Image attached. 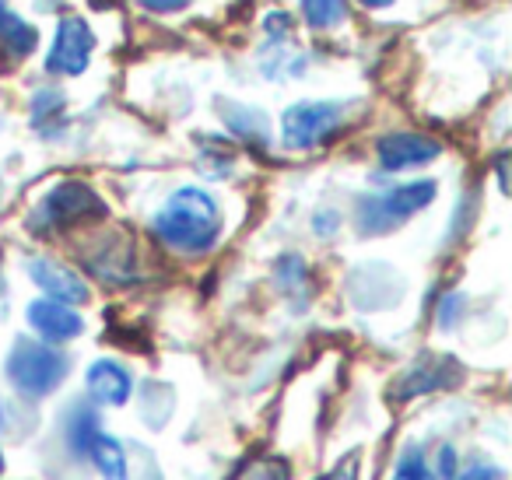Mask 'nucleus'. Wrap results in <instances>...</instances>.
Instances as JSON below:
<instances>
[{
    "label": "nucleus",
    "mask_w": 512,
    "mask_h": 480,
    "mask_svg": "<svg viewBox=\"0 0 512 480\" xmlns=\"http://www.w3.org/2000/svg\"><path fill=\"white\" fill-rule=\"evenodd\" d=\"M358 4H365V8H372V11H376V8H390L393 0H358Z\"/></svg>",
    "instance_id": "nucleus-21"
},
{
    "label": "nucleus",
    "mask_w": 512,
    "mask_h": 480,
    "mask_svg": "<svg viewBox=\"0 0 512 480\" xmlns=\"http://www.w3.org/2000/svg\"><path fill=\"white\" fill-rule=\"evenodd\" d=\"M348 116L344 102H299L281 116V137H285V148L306 151L316 144L330 141L337 134V127Z\"/></svg>",
    "instance_id": "nucleus-4"
},
{
    "label": "nucleus",
    "mask_w": 512,
    "mask_h": 480,
    "mask_svg": "<svg viewBox=\"0 0 512 480\" xmlns=\"http://www.w3.org/2000/svg\"><path fill=\"white\" fill-rule=\"evenodd\" d=\"M0 43L8 46L11 53H18V57H25V53H32L39 46V32L25 18H18L4 0H0Z\"/></svg>",
    "instance_id": "nucleus-12"
},
{
    "label": "nucleus",
    "mask_w": 512,
    "mask_h": 480,
    "mask_svg": "<svg viewBox=\"0 0 512 480\" xmlns=\"http://www.w3.org/2000/svg\"><path fill=\"white\" fill-rule=\"evenodd\" d=\"M99 417L92 414L88 407H78L71 410V421H67V442H71V449L78 452H88V445H92V438L99 435Z\"/></svg>",
    "instance_id": "nucleus-13"
},
{
    "label": "nucleus",
    "mask_w": 512,
    "mask_h": 480,
    "mask_svg": "<svg viewBox=\"0 0 512 480\" xmlns=\"http://www.w3.org/2000/svg\"><path fill=\"white\" fill-rule=\"evenodd\" d=\"M29 326L36 333H43L46 340H74L81 330H85V319L64 302H53V298H39V302L29 305Z\"/></svg>",
    "instance_id": "nucleus-9"
},
{
    "label": "nucleus",
    "mask_w": 512,
    "mask_h": 480,
    "mask_svg": "<svg viewBox=\"0 0 512 480\" xmlns=\"http://www.w3.org/2000/svg\"><path fill=\"white\" fill-rule=\"evenodd\" d=\"M29 274H32V281H36L39 288L53 298V302L81 305V302H88V295H92V291H88V284L81 281L71 267L50 260V256H36V260H29Z\"/></svg>",
    "instance_id": "nucleus-8"
},
{
    "label": "nucleus",
    "mask_w": 512,
    "mask_h": 480,
    "mask_svg": "<svg viewBox=\"0 0 512 480\" xmlns=\"http://www.w3.org/2000/svg\"><path fill=\"white\" fill-rule=\"evenodd\" d=\"M267 32H271V36H278V32H292V15H285V11H271V15H267Z\"/></svg>",
    "instance_id": "nucleus-18"
},
{
    "label": "nucleus",
    "mask_w": 512,
    "mask_h": 480,
    "mask_svg": "<svg viewBox=\"0 0 512 480\" xmlns=\"http://www.w3.org/2000/svg\"><path fill=\"white\" fill-rule=\"evenodd\" d=\"M0 473H4V456H0Z\"/></svg>",
    "instance_id": "nucleus-24"
},
{
    "label": "nucleus",
    "mask_w": 512,
    "mask_h": 480,
    "mask_svg": "<svg viewBox=\"0 0 512 480\" xmlns=\"http://www.w3.org/2000/svg\"><path fill=\"white\" fill-rule=\"evenodd\" d=\"M116 0H92V8H113Z\"/></svg>",
    "instance_id": "nucleus-22"
},
{
    "label": "nucleus",
    "mask_w": 512,
    "mask_h": 480,
    "mask_svg": "<svg viewBox=\"0 0 512 480\" xmlns=\"http://www.w3.org/2000/svg\"><path fill=\"white\" fill-rule=\"evenodd\" d=\"M453 480H505V473L498 470V466H474V470H467L463 477H453Z\"/></svg>",
    "instance_id": "nucleus-17"
},
{
    "label": "nucleus",
    "mask_w": 512,
    "mask_h": 480,
    "mask_svg": "<svg viewBox=\"0 0 512 480\" xmlns=\"http://www.w3.org/2000/svg\"><path fill=\"white\" fill-rule=\"evenodd\" d=\"M4 368H8V379L18 393L29 396V400H43V396H50L53 389L67 379L71 361H67L64 351H57V347H50V344L15 340Z\"/></svg>",
    "instance_id": "nucleus-2"
},
{
    "label": "nucleus",
    "mask_w": 512,
    "mask_h": 480,
    "mask_svg": "<svg viewBox=\"0 0 512 480\" xmlns=\"http://www.w3.org/2000/svg\"><path fill=\"white\" fill-rule=\"evenodd\" d=\"M85 386H88V393H92V400L109 403V407H120V403L130 400L134 379H130V372L120 365V361L102 358V361H95V365L88 368Z\"/></svg>",
    "instance_id": "nucleus-10"
},
{
    "label": "nucleus",
    "mask_w": 512,
    "mask_h": 480,
    "mask_svg": "<svg viewBox=\"0 0 512 480\" xmlns=\"http://www.w3.org/2000/svg\"><path fill=\"white\" fill-rule=\"evenodd\" d=\"M95 36L88 29L85 18L64 15L57 25V39H53V50L46 57V71L50 74H85L88 57H92Z\"/></svg>",
    "instance_id": "nucleus-6"
},
{
    "label": "nucleus",
    "mask_w": 512,
    "mask_h": 480,
    "mask_svg": "<svg viewBox=\"0 0 512 480\" xmlns=\"http://www.w3.org/2000/svg\"><path fill=\"white\" fill-rule=\"evenodd\" d=\"M228 127L239 130V134H249V137H260V141H267L264 113H253V109L232 106V113H228Z\"/></svg>",
    "instance_id": "nucleus-15"
},
{
    "label": "nucleus",
    "mask_w": 512,
    "mask_h": 480,
    "mask_svg": "<svg viewBox=\"0 0 512 480\" xmlns=\"http://www.w3.org/2000/svg\"><path fill=\"white\" fill-rule=\"evenodd\" d=\"M148 11H158V15H165V11H183L190 0H141Z\"/></svg>",
    "instance_id": "nucleus-19"
},
{
    "label": "nucleus",
    "mask_w": 512,
    "mask_h": 480,
    "mask_svg": "<svg viewBox=\"0 0 512 480\" xmlns=\"http://www.w3.org/2000/svg\"><path fill=\"white\" fill-rule=\"evenodd\" d=\"M151 232L176 253H207L221 235V211L200 186L176 190L151 221Z\"/></svg>",
    "instance_id": "nucleus-1"
},
{
    "label": "nucleus",
    "mask_w": 512,
    "mask_h": 480,
    "mask_svg": "<svg viewBox=\"0 0 512 480\" xmlns=\"http://www.w3.org/2000/svg\"><path fill=\"white\" fill-rule=\"evenodd\" d=\"M106 214V204L102 197L85 183H67L53 186L46 193V200L39 204V225H50V228H71L78 221H92V218H102Z\"/></svg>",
    "instance_id": "nucleus-5"
},
{
    "label": "nucleus",
    "mask_w": 512,
    "mask_h": 480,
    "mask_svg": "<svg viewBox=\"0 0 512 480\" xmlns=\"http://www.w3.org/2000/svg\"><path fill=\"white\" fill-rule=\"evenodd\" d=\"M0 431H4V407H0Z\"/></svg>",
    "instance_id": "nucleus-23"
},
{
    "label": "nucleus",
    "mask_w": 512,
    "mask_h": 480,
    "mask_svg": "<svg viewBox=\"0 0 512 480\" xmlns=\"http://www.w3.org/2000/svg\"><path fill=\"white\" fill-rule=\"evenodd\" d=\"M393 480H435V473L428 470L425 456L418 449H407L404 456L397 459V470H393Z\"/></svg>",
    "instance_id": "nucleus-16"
},
{
    "label": "nucleus",
    "mask_w": 512,
    "mask_h": 480,
    "mask_svg": "<svg viewBox=\"0 0 512 480\" xmlns=\"http://www.w3.org/2000/svg\"><path fill=\"white\" fill-rule=\"evenodd\" d=\"M435 200V183L432 179H418V183L397 186V190L383 193V197H365L358 204V228L365 235H383L390 228L404 225L411 214H418L421 207H428Z\"/></svg>",
    "instance_id": "nucleus-3"
},
{
    "label": "nucleus",
    "mask_w": 512,
    "mask_h": 480,
    "mask_svg": "<svg viewBox=\"0 0 512 480\" xmlns=\"http://www.w3.org/2000/svg\"><path fill=\"white\" fill-rule=\"evenodd\" d=\"M85 456L99 466V473L106 480H127V452H123V445L116 442L113 435L99 431V435L92 438V445H88Z\"/></svg>",
    "instance_id": "nucleus-11"
},
{
    "label": "nucleus",
    "mask_w": 512,
    "mask_h": 480,
    "mask_svg": "<svg viewBox=\"0 0 512 480\" xmlns=\"http://www.w3.org/2000/svg\"><path fill=\"white\" fill-rule=\"evenodd\" d=\"M379 165L390 172H404V169H418V165L432 162V158L442 155L439 141L425 134H411V130H400V134H386L383 141L376 144Z\"/></svg>",
    "instance_id": "nucleus-7"
},
{
    "label": "nucleus",
    "mask_w": 512,
    "mask_h": 480,
    "mask_svg": "<svg viewBox=\"0 0 512 480\" xmlns=\"http://www.w3.org/2000/svg\"><path fill=\"white\" fill-rule=\"evenodd\" d=\"M439 470H442V477H446V480H453V477H456V452L449 449V445L439 452Z\"/></svg>",
    "instance_id": "nucleus-20"
},
{
    "label": "nucleus",
    "mask_w": 512,
    "mask_h": 480,
    "mask_svg": "<svg viewBox=\"0 0 512 480\" xmlns=\"http://www.w3.org/2000/svg\"><path fill=\"white\" fill-rule=\"evenodd\" d=\"M302 15L313 29H334L344 22V0H302Z\"/></svg>",
    "instance_id": "nucleus-14"
}]
</instances>
